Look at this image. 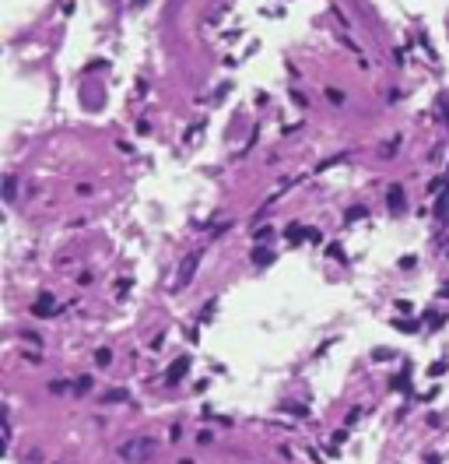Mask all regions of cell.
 <instances>
[{
  "label": "cell",
  "mask_w": 449,
  "mask_h": 464,
  "mask_svg": "<svg viewBox=\"0 0 449 464\" xmlns=\"http://www.w3.org/2000/svg\"><path fill=\"white\" fill-rule=\"evenodd\" d=\"M446 369H449V362H446V359H439V362H432V369H428V377H442Z\"/></svg>",
  "instance_id": "cell-13"
},
{
  "label": "cell",
  "mask_w": 449,
  "mask_h": 464,
  "mask_svg": "<svg viewBox=\"0 0 449 464\" xmlns=\"http://www.w3.org/2000/svg\"><path fill=\"white\" fill-rule=\"evenodd\" d=\"M386 204H390V211H403V187L393 183L390 193H386Z\"/></svg>",
  "instance_id": "cell-5"
},
{
  "label": "cell",
  "mask_w": 449,
  "mask_h": 464,
  "mask_svg": "<svg viewBox=\"0 0 449 464\" xmlns=\"http://www.w3.org/2000/svg\"><path fill=\"white\" fill-rule=\"evenodd\" d=\"M344 158H348V155H344V152H340V155H334V158H326V162H320V169H330V166H340V162H344Z\"/></svg>",
  "instance_id": "cell-18"
},
{
  "label": "cell",
  "mask_w": 449,
  "mask_h": 464,
  "mask_svg": "<svg viewBox=\"0 0 449 464\" xmlns=\"http://www.w3.org/2000/svg\"><path fill=\"white\" fill-rule=\"evenodd\" d=\"M344 440H348V432H344V429H337V432H334V447H340Z\"/></svg>",
  "instance_id": "cell-23"
},
{
  "label": "cell",
  "mask_w": 449,
  "mask_h": 464,
  "mask_svg": "<svg viewBox=\"0 0 449 464\" xmlns=\"http://www.w3.org/2000/svg\"><path fill=\"white\" fill-rule=\"evenodd\" d=\"M32 313H35V317H53V313H56L53 295H49V292H42V295L35 299V303H32Z\"/></svg>",
  "instance_id": "cell-4"
},
{
  "label": "cell",
  "mask_w": 449,
  "mask_h": 464,
  "mask_svg": "<svg viewBox=\"0 0 449 464\" xmlns=\"http://www.w3.org/2000/svg\"><path fill=\"white\" fill-rule=\"evenodd\" d=\"M305 239H309V243H320L323 236H320V229H305Z\"/></svg>",
  "instance_id": "cell-22"
},
{
  "label": "cell",
  "mask_w": 449,
  "mask_h": 464,
  "mask_svg": "<svg viewBox=\"0 0 449 464\" xmlns=\"http://www.w3.org/2000/svg\"><path fill=\"white\" fill-rule=\"evenodd\" d=\"M284 236H288L291 243H302V239H305V229H302V225H298V222H295V225H288V229H284Z\"/></svg>",
  "instance_id": "cell-9"
},
{
  "label": "cell",
  "mask_w": 449,
  "mask_h": 464,
  "mask_svg": "<svg viewBox=\"0 0 449 464\" xmlns=\"http://www.w3.org/2000/svg\"><path fill=\"white\" fill-rule=\"evenodd\" d=\"M271 236H274V229H271V225H263V229H257V232H253V239H257L260 246H263V243H271Z\"/></svg>",
  "instance_id": "cell-10"
},
{
  "label": "cell",
  "mask_w": 449,
  "mask_h": 464,
  "mask_svg": "<svg viewBox=\"0 0 449 464\" xmlns=\"http://www.w3.org/2000/svg\"><path fill=\"white\" fill-rule=\"evenodd\" d=\"M127 401H130L127 391H109V394H102V405H127Z\"/></svg>",
  "instance_id": "cell-8"
},
{
  "label": "cell",
  "mask_w": 449,
  "mask_h": 464,
  "mask_svg": "<svg viewBox=\"0 0 449 464\" xmlns=\"http://www.w3.org/2000/svg\"><path fill=\"white\" fill-rule=\"evenodd\" d=\"M92 387H95V380H92V377H78V383H74V391L88 394V391H92Z\"/></svg>",
  "instance_id": "cell-11"
},
{
  "label": "cell",
  "mask_w": 449,
  "mask_h": 464,
  "mask_svg": "<svg viewBox=\"0 0 449 464\" xmlns=\"http://www.w3.org/2000/svg\"><path fill=\"white\" fill-rule=\"evenodd\" d=\"M197 267H200V253H190V257L179 264V275H176V285H172V292H183L190 281H193V275H197Z\"/></svg>",
  "instance_id": "cell-2"
},
{
  "label": "cell",
  "mask_w": 449,
  "mask_h": 464,
  "mask_svg": "<svg viewBox=\"0 0 449 464\" xmlns=\"http://www.w3.org/2000/svg\"><path fill=\"white\" fill-rule=\"evenodd\" d=\"M14 183H18V179H14V176H7V183H4V197H7V201H14V190H18Z\"/></svg>",
  "instance_id": "cell-17"
},
{
  "label": "cell",
  "mask_w": 449,
  "mask_h": 464,
  "mask_svg": "<svg viewBox=\"0 0 449 464\" xmlns=\"http://www.w3.org/2000/svg\"><path fill=\"white\" fill-rule=\"evenodd\" d=\"M186 369H190V355H179L176 362L165 369V383H179V380L186 377Z\"/></svg>",
  "instance_id": "cell-3"
},
{
  "label": "cell",
  "mask_w": 449,
  "mask_h": 464,
  "mask_svg": "<svg viewBox=\"0 0 449 464\" xmlns=\"http://www.w3.org/2000/svg\"><path fill=\"white\" fill-rule=\"evenodd\" d=\"M439 215L449 218V193H442V201H439Z\"/></svg>",
  "instance_id": "cell-20"
},
{
  "label": "cell",
  "mask_w": 449,
  "mask_h": 464,
  "mask_svg": "<svg viewBox=\"0 0 449 464\" xmlns=\"http://www.w3.org/2000/svg\"><path fill=\"white\" fill-rule=\"evenodd\" d=\"M95 362H98V366H109V362H112L109 348H98V352H95Z\"/></svg>",
  "instance_id": "cell-15"
},
{
  "label": "cell",
  "mask_w": 449,
  "mask_h": 464,
  "mask_svg": "<svg viewBox=\"0 0 449 464\" xmlns=\"http://www.w3.org/2000/svg\"><path fill=\"white\" fill-rule=\"evenodd\" d=\"M274 260V250H267V246H257L253 250V264H260V267H267Z\"/></svg>",
  "instance_id": "cell-7"
},
{
  "label": "cell",
  "mask_w": 449,
  "mask_h": 464,
  "mask_svg": "<svg viewBox=\"0 0 449 464\" xmlns=\"http://www.w3.org/2000/svg\"><path fill=\"white\" fill-rule=\"evenodd\" d=\"M417 264V257H414V253H407V257H400V267H403V271H407V267H414Z\"/></svg>",
  "instance_id": "cell-19"
},
{
  "label": "cell",
  "mask_w": 449,
  "mask_h": 464,
  "mask_svg": "<svg viewBox=\"0 0 449 464\" xmlns=\"http://www.w3.org/2000/svg\"><path fill=\"white\" fill-rule=\"evenodd\" d=\"M390 387H393V391H403V394H407V391H411V373H407V369H400L397 377L390 380Z\"/></svg>",
  "instance_id": "cell-6"
},
{
  "label": "cell",
  "mask_w": 449,
  "mask_h": 464,
  "mask_svg": "<svg viewBox=\"0 0 449 464\" xmlns=\"http://www.w3.org/2000/svg\"><path fill=\"white\" fill-rule=\"evenodd\" d=\"M326 99H330L334 106H340V102H344V92H340V88H326Z\"/></svg>",
  "instance_id": "cell-16"
},
{
  "label": "cell",
  "mask_w": 449,
  "mask_h": 464,
  "mask_svg": "<svg viewBox=\"0 0 449 464\" xmlns=\"http://www.w3.org/2000/svg\"><path fill=\"white\" fill-rule=\"evenodd\" d=\"M362 215H365V207H351V211H348V222H358Z\"/></svg>",
  "instance_id": "cell-21"
},
{
  "label": "cell",
  "mask_w": 449,
  "mask_h": 464,
  "mask_svg": "<svg viewBox=\"0 0 449 464\" xmlns=\"http://www.w3.org/2000/svg\"><path fill=\"white\" fill-rule=\"evenodd\" d=\"M397 324V331H403V334H414L417 327H414V320H393Z\"/></svg>",
  "instance_id": "cell-14"
},
{
  "label": "cell",
  "mask_w": 449,
  "mask_h": 464,
  "mask_svg": "<svg viewBox=\"0 0 449 464\" xmlns=\"http://www.w3.org/2000/svg\"><path fill=\"white\" fill-rule=\"evenodd\" d=\"M397 148H400V141L393 137V141H386V144L379 148V152H383V158H393V155H397Z\"/></svg>",
  "instance_id": "cell-12"
},
{
  "label": "cell",
  "mask_w": 449,
  "mask_h": 464,
  "mask_svg": "<svg viewBox=\"0 0 449 464\" xmlns=\"http://www.w3.org/2000/svg\"><path fill=\"white\" fill-rule=\"evenodd\" d=\"M116 454L123 457V461H130V464H141L144 457L155 454V440H151V436H130V440H123V443L116 447Z\"/></svg>",
  "instance_id": "cell-1"
}]
</instances>
